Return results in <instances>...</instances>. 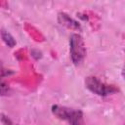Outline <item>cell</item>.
<instances>
[{
	"mask_svg": "<svg viewBox=\"0 0 125 125\" xmlns=\"http://www.w3.org/2000/svg\"><path fill=\"white\" fill-rule=\"evenodd\" d=\"M70 58L74 64H79L86 57V46L83 37L80 34L73 33L69 39Z\"/></svg>",
	"mask_w": 125,
	"mask_h": 125,
	"instance_id": "1",
	"label": "cell"
},
{
	"mask_svg": "<svg viewBox=\"0 0 125 125\" xmlns=\"http://www.w3.org/2000/svg\"><path fill=\"white\" fill-rule=\"evenodd\" d=\"M52 111L56 116H58L61 119L68 121L71 125H84L82 111L78 109H72V108H67L64 106L53 105Z\"/></svg>",
	"mask_w": 125,
	"mask_h": 125,
	"instance_id": "2",
	"label": "cell"
},
{
	"mask_svg": "<svg viewBox=\"0 0 125 125\" xmlns=\"http://www.w3.org/2000/svg\"><path fill=\"white\" fill-rule=\"evenodd\" d=\"M86 87L93 92L94 94H97L99 96H107L117 91V89L111 85H107L101 80H99L97 77L89 76L85 80Z\"/></svg>",
	"mask_w": 125,
	"mask_h": 125,
	"instance_id": "3",
	"label": "cell"
},
{
	"mask_svg": "<svg viewBox=\"0 0 125 125\" xmlns=\"http://www.w3.org/2000/svg\"><path fill=\"white\" fill-rule=\"evenodd\" d=\"M59 20L62 22V24H64L70 28H80V24L64 13H61L59 15Z\"/></svg>",
	"mask_w": 125,
	"mask_h": 125,
	"instance_id": "4",
	"label": "cell"
},
{
	"mask_svg": "<svg viewBox=\"0 0 125 125\" xmlns=\"http://www.w3.org/2000/svg\"><path fill=\"white\" fill-rule=\"evenodd\" d=\"M8 75V71L2 69V65L0 63V95H6L9 91L7 84L4 82V77Z\"/></svg>",
	"mask_w": 125,
	"mask_h": 125,
	"instance_id": "5",
	"label": "cell"
},
{
	"mask_svg": "<svg viewBox=\"0 0 125 125\" xmlns=\"http://www.w3.org/2000/svg\"><path fill=\"white\" fill-rule=\"evenodd\" d=\"M1 37H2V39H3V41H4V43L8 46V47H10V48H13L15 45H16V40H15V38L12 36V34L11 33H9L8 31H6V30H1Z\"/></svg>",
	"mask_w": 125,
	"mask_h": 125,
	"instance_id": "6",
	"label": "cell"
}]
</instances>
